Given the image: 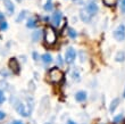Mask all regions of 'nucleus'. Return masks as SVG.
I'll list each match as a JSON object with an SVG mask.
<instances>
[{
  "mask_svg": "<svg viewBox=\"0 0 125 124\" xmlns=\"http://www.w3.org/2000/svg\"><path fill=\"white\" fill-rule=\"evenodd\" d=\"M62 11H59V10H56L55 13H53L52 17H51V22H52V24L55 26H58L60 24V22H62Z\"/></svg>",
  "mask_w": 125,
  "mask_h": 124,
  "instance_id": "obj_6",
  "label": "nucleus"
},
{
  "mask_svg": "<svg viewBox=\"0 0 125 124\" xmlns=\"http://www.w3.org/2000/svg\"><path fill=\"white\" fill-rule=\"evenodd\" d=\"M124 98H125V89H124Z\"/></svg>",
  "mask_w": 125,
  "mask_h": 124,
  "instance_id": "obj_30",
  "label": "nucleus"
},
{
  "mask_svg": "<svg viewBox=\"0 0 125 124\" xmlns=\"http://www.w3.org/2000/svg\"><path fill=\"white\" fill-rule=\"evenodd\" d=\"M122 121H123V115H118V116H116V117L114 118V123L115 124H119Z\"/></svg>",
  "mask_w": 125,
  "mask_h": 124,
  "instance_id": "obj_20",
  "label": "nucleus"
},
{
  "mask_svg": "<svg viewBox=\"0 0 125 124\" xmlns=\"http://www.w3.org/2000/svg\"><path fill=\"white\" fill-rule=\"evenodd\" d=\"M75 57H76V51L74 48L69 47L68 49L66 50V54H65V60L67 64H72L74 60H75Z\"/></svg>",
  "mask_w": 125,
  "mask_h": 124,
  "instance_id": "obj_3",
  "label": "nucleus"
},
{
  "mask_svg": "<svg viewBox=\"0 0 125 124\" xmlns=\"http://www.w3.org/2000/svg\"><path fill=\"white\" fill-rule=\"evenodd\" d=\"M42 60L44 63H47V64H49V63L52 62V57H51L49 54H44V55L42 56Z\"/></svg>",
  "mask_w": 125,
  "mask_h": 124,
  "instance_id": "obj_15",
  "label": "nucleus"
},
{
  "mask_svg": "<svg viewBox=\"0 0 125 124\" xmlns=\"http://www.w3.org/2000/svg\"><path fill=\"white\" fill-rule=\"evenodd\" d=\"M2 22H5V15L0 11V23H2Z\"/></svg>",
  "mask_w": 125,
  "mask_h": 124,
  "instance_id": "obj_26",
  "label": "nucleus"
},
{
  "mask_svg": "<svg viewBox=\"0 0 125 124\" xmlns=\"http://www.w3.org/2000/svg\"><path fill=\"white\" fill-rule=\"evenodd\" d=\"M68 35L71 36V38H73V39H75L76 36H77V33H76V31L74 29H68Z\"/></svg>",
  "mask_w": 125,
  "mask_h": 124,
  "instance_id": "obj_17",
  "label": "nucleus"
},
{
  "mask_svg": "<svg viewBox=\"0 0 125 124\" xmlns=\"http://www.w3.org/2000/svg\"><path fill=\"white\" fill-rule=\"evenodd\" d=\"M124 59H125V52L124 51H118L116 54V57H115L116 62H123Z\"/></svg>",
  "mask_w": 125,
  "mask_h": 124,
  "instance_id": "obj_12",
  "label": "nucleus"
},
{
  "mask_svg": "<svg viewBox=\"0 0 125 124\" xmlns=\"http://www.w3.org/2000/svg\"><path fill=\"white\" fill-rule=\"evenodd\" d=\"M44 41L48 46H53L57 41V33L52 27H46L44 31Z\"/></svg>",
  "mask_w": 125,
  "mask_h": 124,
  "instance_id": "obj_1",
  "label": "nucleus"
},
{
  "mask_svg": "<svg viewBox=\"0 0 125 124\" xmlns=\"http://www.w3.org/2000/svg\"><path fill=\"white\" fill-rule=\"evenodd\" d=\"M52 3H51V1H48V2L44 5V10H47V11H50V10H52Z\"/></svg>",
  "mask_w": 125,
  "mask_h": 124,
  "instance_id": "obj_19",
  "label": "nucleus"
},
{
  "mask_svg": "<svg viewBox=\"0 0 125 124\" xmlns=\"http://www.w3.org/2000/svg\"><path fill=\"white\" fill-rule=\"evenodd\" d=\"M13 124H24V123L23 122H21V121H15Z\"/></svg>",
  "mask_w": 125,
  "mask_h": 124,
  "instance_id": "obj_28",
  "label": "nucleus"
},
{
  "mask_svg": "<svg viewBox=\"0 0 125 124\" xmlns=\"http://www.w3.org/2000/svg\"><path fill=\"white\" fill-rule=\"evenodd\" d=\"M3 3H5V7H6L7 11L9 13V15L14 14V10H15V6H14L13 1H11V0H5V1H3Z\"/></svg>",
  "mask_w": 125,
  "mask_h": 124,
  "instance_id": "obj_9",
  "label": "nucleus"
},
{
  "mask_svg": "<svg viewBox=\"0 0 125 124\" xmlns=\"http://www.w3.org/2000/svg\"><path fill=\"white\" fill-rule=\"evenodd\" d=\"M49 80L52 83H59L62 80V72L58 67H53L49 71Z\"/></svg>",
  "mask_w": 125,
  "mask_h": 124,
  "instance_id": "obj_2",
  "label": "nucleus"
},
{
  "mask_svg": "<svg viewBox=\"0 0 125 124\" xmlns=\"http://www.w3.org/2000/svg\"><path fill=\"white\" fill-rule=\"evenodd\" d=\"M67 124H75V123H74L73 121H68V122H67Z\"/></svg>",
  "mask_w": 125,
  "mask_h": 124,
  "instance_id": "obj_29",
  "label": "nucleus"
},
{
  "mask_svg": "<svg viewBox=\"0 0 125 124\" xmlns=\"http://www.w3.org/2000/svg\"><path fill=\"white\" fill-rule=\"evenodd\" d=\"M26 26L29 27V29H34L36 26V21L33 20V18H30V20L26 22Z\"/></svg>",
  "mask_w": 125,
  "mask_h": 124,
  "instance_id": "obj_14",
  "label": "nucleus"
},
{
  "mask_svg": "<svg viewBox=\"0 0 125 124\" xmlns=\"http://www.w3.org/2000/svg\"><path fill=\"white\" fill-rule=\"evenodd\" d=\"M80 15H81V18H82V20L84 21V22H89L90 18H91V16H90L89 14L86 13V10H85V9L81 10V14H80Z\"/></svg>",
  "mask_w": 125,
  "mask_h": 124,
  "instance_id": "obj_11",
  "label": "nucleus"
},
{
  "mask_svg": "<svg viewBox=\"0 0 125 124\" xmlns=\"http://www.w3.org/2000/svg\"><path fill=\"white\" fill-rule=\"evenodd\" d=\"M33 58L38 59V54H36V52H33Z\"/></svg>",
  "mask_w": 125,
  "mask_h": 124,
  "instance_id": "obj_27",
  "label": "nucleus"
},
{
  "mask_svg": "<svg viewBox=\"0 0 125 124\" xmlns=\"http://www.w3.org/2000/svg\"><path fill=\"white\" fill-rule=\"evenodd\" d=\"M16 111L18 114L24 116V117H26V116L30 115V109H29V108L26 107V105L23 104V102H20L18 105H16Z\"/></svg>",
  "mask_w": 125,
  "mask_h": 124,
  "instance_id": "obj_5",
  "label": "nucleus"
},
{
  "mask_svg": "<svg viewBox=\"0 0 125 124\" xmlns=\"http://www.w3.org/2000/svg\"><path fill=\"white\" fill-rule=\"evenodd\" d=\"M102 1H104V3L106 6H109V7L115 6L116 2H117V0H102Z\"/></svg>",
  "mask_w": 125,
  "mask_h": 124,
  "instance_id": "obj_16",
  "label": "nucleus"
},
{
  "mask_svg": "<svg viewBox=\"0 0 125 124\" xmlns=\"http://www.w3.org/2000/svg\"><path fill=\"white\" fill-rule=\"evenodd\" d=\"M46 124H50V123H46Z\"/></svg>",
  "mask_w": 125,
  "mask_h": 124,
  "instance_id": "obj_32",
  "label": "nucleus"
},
{
  "mask_svg": "<svg viewBox=\"0 0 125 124\" xmlns=\"http://www.w3.org/2000/svg\"><path fill=\"white\" fill-rule=\"evenodd\" d=\"M114 38L117 41H123L125 39V26L124 25H119L114 32Z\"/></svg>",
  "mask_w": 125,
  "mask_h": 124,
  "instance_id": "obj_4",
  "label": "nucleus"
},
{
  "mask_svg": "<svg viewBox=\"0 0 125 124\" xmlns=\"http://www.w3.org/2000/svg\"><path fill=\"white\" fill-rule=\"evenodd\" d=\"M75 99L77 101H85L86 100V92L85 91H79L75 95Z\"/></svg>",
  "mask_w": 125,
  "mask_h": 124,
  "instance_id": "obj_10",
  "label": "nucleus"
},
{
  "mask_svg": "<svg viewBox=\"0 0 125 124\" xmlns=\"http://www.w3.org/2000/svg\"><path fill=\"white\" fill-rule=\"evenodd\" d=\"M25 14H26V11H25V10H23V11H22V13L20 14V16H18V18H17V22H21V21L23 20V17H24V15H25Z\"/></svg>",
  "mask_w": 125,
  "mask_h": 124,
  "instance_id": "obj_22",
  "label": "nucleus"
},
{
  "mask_svg": "<svg viewBox=\"0 0 125 124\" xmlns=\"http://www.w3.org/2000/svg\"><path fill=\"white\" fill-rule=\"evenodd\" d=\"M118 104H119V99L118 98H115L114 100L112 101V104H110V107H109V109H110V112H114L116 109V107L118 106Z\"/></svg>",
  "mask_w": 125,
  "mask_h": 124,
  "instance_id": "obj_13",
  "label": "nucleus"
},
{
  "mask_svg": "<svg viewBox=\"0 0 125 124\" xmlns=\"http://www.w3.org/2000/svg\"><path fill=\"white\" fill-rule=\"evenodd\" d=\"M121 9H122L123 13H125V0L121 1Z\"/></svg>",
  "mask_w": 125,
  "mask_h": 124,
  "instance_id": "obj_24",
  "label": "nucleus"
},
{
  "mask_svg": "<svg viewBox=\"0 0 125 124\" xmlns=\"http://www.w3.org/2000/svg\"><path fill=\"white\" fill-rule=\"evenodd\" d=\"M5 100H6V97H5V95H3V92L0 90V104H2Z\"/></svg>",
  "mask_w": 125,
  "mask_h": 124,
  "instance_id": "obj_23",
  "label": "nucleus"
},
{
  "mask_svg": "<svg viewBox=\"0 0 125 124\" xmlns=\"http://www.w3.org/2000/svg\"><path fill=\"white\" fill-rule=\"evenodd\" d=\"M85 10L90 16H93V15H95V14L98 13V6H97V3L92 1V2H90L89 5L86 6Z\"/></svg>",
  "mask_w": 125,
  "mask_h": 124,
  "instance_id": "obj_8",
  "label": "nucleus"
},
{
  "mask_svg": "<svg viewBox=\"0 0 125 124\" xmlns=\"http://www.w3.org/2000/svg\"><path fill=\"white\" fill-rule=\"evenodd\" d=\"M41 35V31H39V30H38V31H36V32H34L33 33V41H38V40L40 39L39 36Z\"/></svg>",
  "mask_w": 125,
  "mask_h": 124,
  "instance_id": "obj_18",
  "label": "nucleus"
},
{
  "mask_svg": "<svg viewBox=\"0 0 125 124\" xmlns=\"http://www.w3.org/2000/svg\"><path fill=\"white\" fill-rule=\"evenodd\" d=\"M8 65H9V68L13 71V73H15V74L20 73V64H18L16 58H10Z\"/></svg>",
  "mask_w": 125,
  "mask_h": 124,
  "instance_id": "obj_7",
  "label": "nucleus"
},
{
  "mask_svg": "<svg viewBox=\"0 0 125 124\" xmlns=\"http://www.w3.org/2000/svg\"><path fill=\"white\" fill-rule=\"evenodd\" d=\"M17 1H18V2H21V1H22V0H17Z\"/></svg>",
  "mask_w": 125,
  "mask_h": 124,
  "instance_id": "obj_31",
  "label": "nucleus"
},
{
  "mask_svg": "<svg viewBox=\"0 0 125 124\" xmlns=\"http://www.w3.org/2000/svg\"><path fill=\"white\" fill-rule=\"evenodd\" d=\"M8 29V24L6 22H2V23H0V30L1 31H5V30Z\"/></svg>",
  "mask_w": 125,
  "mask_h": 124,
  "instance_id": "obj_21",
  "label": "nucleus"
},
{
  "mask_svg": "<svg viewBox=\"0 0 125 124\" xmlns=\"http://www.w3.org/2000/svg\"><path fill=\"white\" fill-rule=\"evenodd\" d=\"M5 117H6V114H5L2 111H0V121H2Z\"/></svg>",
  "mask_w": 125,
  "mask_h": 124,
  "instance_id": "obj_25",
  "label": "nucleus"
}]
</instances>
